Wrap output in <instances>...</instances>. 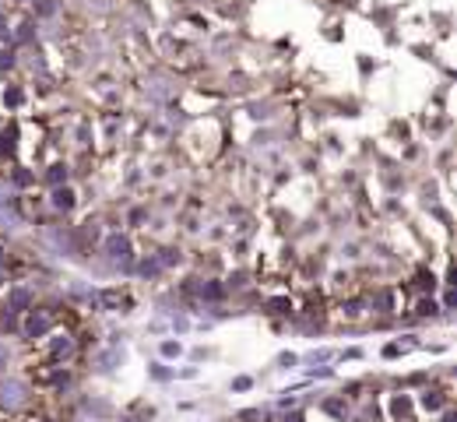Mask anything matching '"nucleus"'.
Listing matches in <instances>:
<instances>
[{
    "instance_id": "nucleus-1",
    "label": "nucleus",
    "mask_w": 457,
    "mask_h": 422,
    "mask_svg": "<svg viewBox=\"0 0 457 422\" xmlns=\"http://www.w3.org/2000/svg\"><path fill=\"white\" fill-rule=\"evenodd\" d=\"M57 204L60 208H70V194H67V190H60V194H57Z\"/></svg>"
}]
</instances>
